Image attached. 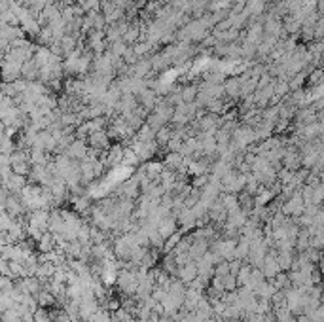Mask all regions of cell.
I'll return each mask as SVG.
<instances>
[{
    "label": "cell",
    "mask_w": 324,
    "mask_h": 322,
    "mask_svg": "<svg viewBox=\"0 0 324 322\" xmlns=\"http://www.w3.org/2000/svg\"><path fill=\"white\" fill-rule=\"evenodd\" d=\"M281 210L290 216V218H300L304 212H305V201H304V195H302V189H298L288 201H285Z\"/></svg>",
    "instance_id": "obj_1"
},
{
    "label": "cell",
    "mask_w": 324,
    "mask_h": 322,
    "mask_svg": "<svg viewBox=\"0 0 324 322\" xmlns=\"http://www.w3.org/2000/svg\"><path fill=\"white\" fill-rule=\"evenodd\" d=\"M123 155H125V144L116 142V144H112V148H110L108 152L102 153L101 161L104 163L106 169H116V167H121Z\"/></svg>",
    "instance_id": "obj_2"
},
{
    "label": "cell",
    "mask_w": 324,
    "mask_h": 322,
    "mask_svg": "<svg viewBox=\"0 0 324 322\" xmlns=\"http://www.w3.org/2000/svg\"><path fill=\"white\" fill-rule=\"evenodd\" d=\"M53 180H55V174H53L48 167H44V165H33V170H31V174H29V182L50 188Z\"/></svg>",
    "instance_id": "obj_3"
},
{
    "label": "cell",
    "mask_w": 324,
    "mask_h": 322,
    "mask_svg": "<svg viewBox=\"0 0 324 322\" xmlns=\"http://www.w3.org/2000/svg\"><path fill=\"white\" fill-rule=\"evenodd\" d=\"M110 140H112V138L108 136L106 131H97V133L87 136V144H89L91 148L99 150V152H108V150L112 148V142H110Z\"/></svg>",
    "instance_id": "obj_4"
},
{
    "label": "cell",
    "mask_w": 324,
    "mask_h": 322,
    "mask_svg": "<svg viewBox=\"0 0 324 322\" xmlns=\"http://www.w3.org/2000/svg\"><path fill=\"white\" fill-rule=\"evenodd\" d=\"M163 165H165V169L174 170V172H186V157L180 152H167Z\"/></svg>",
    "instance_id": "obj_5"
},
{
    "label": "cell",
    "mask_w": 324,
    "mask_h": 322,
    "mask_svg": "<svg viewBox=\"0 0 324 322\" xmlns=\"http://www.w3.org/2000/svg\"><path fill=\"white\" fill-rule=\"evenodd\" d=\"M19 78H23L21 76V65L12 63L8 59H2V80H4V84H12Z\"/></svg>",
    "instance_id": "obj_6"
},
{
    "label": "cell",
    "mask_w": 324,
    "mask_h": 322,
    "mask_svg": "<svg viewBox=\"0 0 324 322\" xmlns=\"http://www.w3.org/2000/svg\"><path fill=\"white\" fill-rule=\"evenodd\" d=\"M180 224H178V218H176V214L174 212H171V214H167L165 218H161V222H159V226H157V231L163 235L165 239H169L172 233H176L180 227H178Z\"/></svg>",
    "instance_id": "obj_7"
},
{
    "label": "cell",
    "mask_w": 324,
    "mask_h": 322,
    "mask_svg": "<svg viewBox=\"0 0 324 322\" xmlns=\"http://www.w3.org/2000/svg\"><path fill=\"white\" fill-rule=\"evenodd\" d=\"M65 153H67L70 159H74V161H82L84 157H87V153H89V144H87V140L76 138V140L68 146V150Z\"/></svg>",
    "instance_id": "obj_8"
},
{
    "label": "cell",
    "mask_w": 324,
    "mask_h": 322,
    "mask_svg": "<svg viewBox=\"0 0 324 322\" xmlns=\"http://www.w3.org/2000/svg\"><path fill=\"white\" fill-rule=\"evenodd\" d=\"M224 87H226V97H229V99H233V101L243 97V82H241L239 76L228 78V80L224 82Z\"/></svg>",
    "instance_id": "obj_9"
},
{
    "label": "cell",
    "mask_w": 324,
    "mask_h": 322,
    "mask_svg": "<svg viewBox=\"0 0 324 322\" xmlns=\"http://www.w3.org/2000/svg\"><path fill=\"white\" fill-rule=\"evenodd\" d=\"M29 184V176H23V174H16V172H12L10 174V178L8 180H4L2 182V186H6L12 193H21L23 191V188Z\"/></svg>",
    "instance_id": "obj_10"
},
{
    "label": "cell",
    "mask_w": 324,
    "mask_h": 322,
    "mask_svg": "<svg viewBox=\"0 0 324 322\" xmlns=\"http://www.w3.org/2000/svg\"><path fill=\"white\" fill-rule=\"evenodd\" d=\"M294 119H296V125H298V127H302V125H309V123H315V121H319V112H317L313 106L300 108Z\"/></svg>",
    "instance_id": "obj_11"
},
{
    "label": "cell",
    "mask_w": 324,
    "mask_h": 322,
    "mask_svg": "<svg viewBox=\"0 0 324 322\" xmlns=\"http://www.w3.org/2000/svg\"><path fill=\"white\" fill-rule=\"evenodd\" d=\"M209 250H210V243H209V241H203V239H197V241L191 243L188 254H190V258H191L193 262H199Z\"/></svg>",
    "instance_id": "obj_12"
},
{
    "label": "cell",
    "mask_w": 324,
    "mask_h": 322,
    "mask_svg": "<svg viewBox=\"0 0 324 322\" xmlns=\"http://www.w3.org/2000/svg\"><path fill=\"white\" fill-rule=\"evenodd\" d=\"M174 110H176V106H172V104H169V102L165 101L163 97L159 99V102H157V106L153 108V112L159 116V118L163 119L165 123H171L172 121V116H174Z\"/></svg>",
    "instance_id": "obj_13"
},
{
    "label": "cell",
    "mask_w": 324,
    "mask_h": 322,
    "mask_svg": "<svg viewBox=\"0 0 324 322\" xmlns=\"http://www.w3.org/2000/svg\"><path fill=\"white\" fill-rule=\"evenodd\" d=\"M197 262H188L186 265H180L178 267V279L182 281V283H186V284H190L193 279H197Z\"/></svg>",
    "instance_id": "obj_14"
},
{
    "label": "cell",
    "mask_w": 324,
    "mask_h": 322,
    "mask_svg": "<svg viewBox=\"0 0 324 322\" xmlns=\"http://www.w3.org/2000/svg\"><path fill=\"white\" fill-rule=\"evenodd\" d=\"M262 271H264V275H266V279H267V281H271V279H275V277L283 271V269H281V265H279L277 258L267 252V258H266V262H264V265H262Z\"/></svg>",
    "instance_id": "obj_15"
},
{
    "label": "cell",
    "mask_w": 324,
    "mask_h": 322,
    "mask_svg": "<svg viewBox=\"0 0 324 322\" xmlns=\"http://www.w3.org/2000/svg\"><path fill=\"white\" fill-rule=\"evenodd\" d=\"M21 76H23V80H27V82H36L38 76H40V67H38V63H36L34 59L27 61V63L21 67Z\"/></svg>",
    "instance_id": "obj_16"
},
{
    "label": "cell",
    "mask_w": 324,
    "mask_h": 322,
    "mask_svg": "<svg viewBox=\"0 0 324 322\" xmlns=\"http://www.w3.org/2000/svg\"><path fill=\"white\" fill-rule=\"evenodd\" d=\"M250 239L241 235L237 239V246H235V260H241V262H247V258L250 254Z\"/></svg>",
    "instance_id": "obj_17"
},
{
    "label": "cell",
    "mask_w": 324,
    "mask_h": 322,
    "mask_svg": "<svg viewBox=\"0 0 324 322\" xmlns=\"http://www.w3.org/2000/svg\"><path fill=\"white\" fill-rule=\"evenodd\" d=\"M55 155H51L50 152H44V150H38V148H33L31 150V163L33 165H44L48 167L51 161H53Z\"/></svg>",
    "instance_id": "obj_18"
},
{
    "label": "cell",
    "mask_w": 324,
    "mask_h": 322,
    "mask_svg": "<svg viewBox=\"0 0 324 322\" xmlns=\"http://www.w3.org/2000/svg\"><path fill=\"white\" fill-rule=\"evenodd\" d=\"M36 300H38V305L44 307V309H50V307H57L59 303H57V298L51 294L50 290H42L38 296H36Z\"/></svg>",
    "instance_id": "obj_19"
},
{
    "label": "cell",
    "mask_w": 324,
    "mask_h": 322,
    "mask_svg": "<svg viewBox=\"0 0 324 322\" xmlns=\"http://www.w3.org/2000/svg\"><path fill=\"white\" fill-rule=\"evenodd\" d=\"M220 199H222V203H224V207H226V210H228V214L233 212V210H237V208H241L239 193H222Z\"/></svg>",
    "instance_id": "obj_20"
},
{
    "label": "cell",
    "mask_w": 324,
    "mask_h": 322,
    "mask_svg": "<svg viewBox=\"0 0 324 322\" xmlns=\"http://www.w3.org/2000/svg\"><path fill=\"white\" fill-rule=\"evenodd\" d=\"M180 93H182V101L184 102H195L197 101V95H199V85L197 84L182 85Z\"/></svg>",
    "instance_id": "obj_21"
},
{
    "label": "cell",
    "mask_w": 324,
    "mask_h": 322,
    "mask_svg": "<svg viewBox=\"0 0 324 322\" xmlns=\"http://www.w3.org/2000/svg\"><path fill=\"white\" fill-rule=\"evenodd\" d=\"M262 119L266 123H271V125H277V121L281 119V112H279V104L275 106H267L262 110Z\"/></svg>",
    "instance_id": "obj_22"
},
{
    "label": "cell",
    "mask_w": 324,
    "mask_h": 322,
    "mask_svg": "<svg viewBox=\"0 0 324 322\" xmlns=\"http://www.w3.org/2000/svg\"><path fill=\"white\" fill-rule=\"evenodd\" d=\"M57 248V243H55V235L53 233H44V237L38 241V250L40 252H51Z\"/></svg>",
    "instance_id": "obj_23"
},
{
    "label": "cell",
    "mask_w": 324,
    "mask_h": 322,
    "mask_svg": "<svg viewBox=\"0 0 324 322\" xmlns=\"http://www.w3.org/2000/svg\"><path fill=\"white\" fill-rule=\"evenodd\" d=\"M140 157H138V153L135 150H131V148H125V155H123V161H121V167H129V169H133V167H140Z\"/></svg>",
    "instance_id": "obj_24"
},
{
    "label": "cell",
    "mask_w": 324,
    "mask_h": 322,
    "mask_svg": "<svg viewBox=\"0 0 324 322\" xmlns=\"http://www.w3.org/2000/svg\"><path fill=\"white\" fill-rule=\"evenodd\" d=\"M171 138H172V125H165L155 133V142L159 144V148H165Z\"/></svg>",
    "instance_id": "obj_25"
},
{
    "label": "cell",
    "mask_w": 324,
    "mask_h": 322,
    "mask_svg": "<svg viewBox=\"0 0 324 322\" xmlns=\"http://www.w3.org/2000/svg\"><path fill=\"white\" fill-rule=\"evenodd\" d=\"M296 254H298V252H279L277 262H279V265H281L283 271H290V269H292L294 260H296Z\"/></svg>",
    "instance_id": "obj_26"
},
{
    "label": "cell",
    "mask_w": 324,
    "mask_h": 322,
    "mask_svg": "<svg viewBox=\"0 0 324 322\" xmlns=\"http://www.w3.org/2000/svg\"><path fill=\"white\" fill-rule=\"evenodd\" d=\"M273 284H275V288L277 290H288L292 288V283H290V277H288V271H281L275 279H271Z\"/></svg>",
    "instance_id": "obj_27"
},
{
    "label": "cell",
    "mask_w": 324,
    "mask_h": 322,
    "mask_svg": "<svg viewBox=\"0 0 324 322\" xmlns=\"http://www.w3.org/2000/svg\"><path fill=\"white\" fill-rule=\"evenodd\" d=\"M182 237H184V233H182V229H178L176 233H172L167 241H165V246H163V252L165 254H169V252H172L174 248H176V245L182 241Z\"/></svg>",
    "instance_id": "obj_28"
},
{
    "label": "cell",
    "mask_w": 324,
    "mask_h": 322,
    "mask_svg": "<svg viewBox=\"0 0 324 322\" xmlns=\"http://www.w3.org/2000/svg\"><path fill=\"white\" fill-rule=\"evenodd\" d=\"M307 78H309V72H300V74H296L292 80L288 82L290 85V91H298V89H304V84L307 82Z\"/></svg>",
    "instance_id": "obj_29"
},
{
    "label": "cell",
    "mask_w": 324,
    "mask_h": 322,
    "mask_svg": "<svg viewBox=\"0 0 324 322\" xmlns=\"http://www.w3.org/2000/svg\"><path fill=\"white\" fill-rule=\"evenodd\" d=\"M108 44H114V42H119L123 40V33L118 29V25H108L106 27V38H104Z\"/></svg>",
    "instance_id": "obj_30"
},
{
    "label": "cell",
    "mask_w": 324,
    "mask_h": 322,
    "mask_svg": "<svg viewBox=\"0 0 324 322\" xmlns=\"http://www.w3.org/2000/svg\"><path fill=\"white\" fill-rule=\"evenodd\" d=\"M155 133H157V131H153L148 123H144V125H142V127L136 131V138H138V140H142V142L155 140Z\"/></svg>",
    "instance_id": "obj_31"
},
{
    "label": "cell",
    "mask_w": 324,
    "mask_h": 322,
    "mask_svg": "<svg viewBox=\"0 0 324 322\" xmlns=\"http://www.w3.org/2000/svg\"><path fill=\"white\" fill-rule=\"evenodd\" d=\"M252 265L248 264V262H245L243 264V267H241V271L237 273V283H239V286H245L247 283H248V279H250V275H252Z\"/></svg>",
    "instance_id": "obj_32"
},
{
    "label": "cell",
    "mask_w": 324,
    "mask_h": 322,
    "mask_svg": "<svg viewBox=\"0 0 324 322\" xmlns=\"http://www.w3.org/2000/svg\"><path fill=\"white\" fill-rule=\"evenodd\" d=\"M78 241H80L82 245H89V243H91V222H85L84 226L80 227V231H78Z\"/></svg>",
    "instance_id": "obj_33"
},
{
    "label": "cell",
    "mask_w": 324,
    "mask_h": 322,
    "mask_svg": "<svg viewBox=\"0 0 324 322\" xmlns=\"http://www.w3.org/2000/svg\"><path fill=\"white\" fill-rule=\"evenodd\" d=\"M131 46H127V42L125 40H119V42H114V44H110V48L108 50L112 51L114 55H118V57H123L125 55V51L129 50Z\"/></svg>",
    "instance_id": "obj_34"
},
{
    "label": "cell",
    "mask_w": 324,
    "mask_h": 322,
    "mask_svg": "<svg viewBox=\"0 0 324 322\" xmlns=\"http://www.w3.org/2000/svg\"><path fill=\"white\" fill-rule=\"evenodd\" d=\"M146 123H148V125H150V127H152L153 131H159V129H161V127H165V125H167V123H165V121H163V119L159 118V116H157V114H155V112H152V114H150V116H148V118H146Z\"/></svg>",
    "instance_id": "obj_35"
},
{
    "label": "cell",
    "mask_w": 324,
    "mask_h": 322,
    "mask_svg": "<svg viewBox=\"0 0 324 322\" xmlns=\"http://www.w3.org/2000/svg\"><path fill=\"white\" fill-rule=\"evenodd\" d=\"M14 222H16L14 216H10L6 210H2V218H0V227H2V231H8V229L12 227Z\"/></svg>",
    "instance_id": "obj_36"
},
{
    "label": "cell",
    "mask_w": 324,
    "mask_h": 322,
    "mask_svg": "<svg viewBox=\"0 0 324 322\" xmlns=\"http://www.w3.org/2000/svg\"><path fill=\"white\" fill-rule=\"evenodd\" d=\"M138 59H140V57L136 55L133 48H129V50L125 51V55H123V61H125V63H127L129 67H135L136 63H138Z\"/></svg>",
    "instance_id": "obj_37"
},
{
    "label": "cell",
    "mask_w": 324,
    "mask_h": 322,
    "mask_svg": "<svg viewBox=\"0 0 324 322\" xmlns=\"http://www.w3.org/2000/svg\"><path fill=\"white\" fill-rule=\"evenodd\" d=\"M207 184H209V174H199V176H193V178H191V186L193 188H201V189H203Z\"/></svg>",
    "instance_id": "obj_38"
},
{
    "label": "cell",
    "mask_w": 324,
    "mask_h": 322,
    "mask_svg": "<svg viewBox=\"0 0 324 322\" xmlns=\"http://www.w3.org/2000/svg\"><path fill=\"white\" fill-rule=\"evenodd\" d=\"M231 275V267H229V262H222L216 265V277H228Z\"/></svg>",
    "instance_id": "obj_39"
},
{
    "label": "cell",
    "mask_w": 324,
    "mask_h": 322,
    "mask_svg": "<svg viewBox=\"0 0 324 322\" xmlns=\"http://www.w3.org/2000/svg\"><path fill=\"white\" fill-rule=\"evenodd\" d=\"M182 144H184L182 140H178V138H171L169 144L165 146V150H167V152H180V150H182Z\"/></svg>",
    "instance_id": "obj_40"
},
{
    "label": "cell",
    "mask_w": 324,
    "mask_h": 322,
    "mask_svg": "<svg viewBox=\"0 0 324 322\" xmlns=\"http://www.w3.org/2000/svg\"><path fill=\"white\" fill-rule=\"evenodd\" d=\"M311 246H313V248H319V250H324V233L311 235Z\"/></svg>",
    "instance_id": "obj_41"
},
{
    "label": "cell",
    "mask_w": 324,
    "mask_h": 322,
    "mask_svg": "<svg viewBox=\"0 0 324 322\" xmlns=\"http://www.w3.org/2000/svg\"><path fill=\"white\" fill-rule=\"evenodd\" d=\"M231 27H233L231 19H226V21H222V23H218V25L214 27V31H220V33H226V31H229Z\"/></svg>",
    "instance_id": "obj_42"
},
{
    "label": "cell",
    "mask_w": 324,
    "mask_h": 322,
    "mask_svg": "<svg viewBox=\"0 0 324 322\" xmlns=\"http://www.w3.org/2000/svg\"><path fill=\"white\" fill-rule=\"evenodd\" d=\"M112 2H114L118 8H121V10H127V8L133 4V0H112Z\"/></svg>",
    "instance_id": "obj_43"
},
{
    "label": "cell",
    "mask_w": 324,
    "mask_h": 322,
    "mask_svg": "<svg viewBox=\"0 0 324 322\" xmlns=\"http://www.w3.org/2000/svg\"><path fill=\"white\" fill-rule=\"evenodd\" d=\"M157 2H159V4H163V6H165V4H172V2H174V0H157Z\"/></svg>",
    "instance_id": "obj_44"
},
{
    "label": "cell",
    "mask_w": 324,
    "mask_h": 322,
    "mask_svg": "<svg viewBox=\"0 0 324 322\" xmlns=\"http://www.w3.org/2000/svg\"><path fill=\"white\" fill-rule=\"evenodd\" d=\"M229 322H247V321H229Z\"/></svg>",
    "instance_id": "obj_45"
},
{
    "label": "cell",
    "mask_w": 324,
    "mask_h": 322,
    "mask_svg": "<svg viewBox=\"0 0 324 322\" xmlns=\"http://www.w3.org/2000/svg\"><path fill=\"white\" fill-rule=\"evenodd\" d=\"M102 2H104V0H102Z\"/></svg>",
    "instance_id": "obj_46"
}]
</instances>
